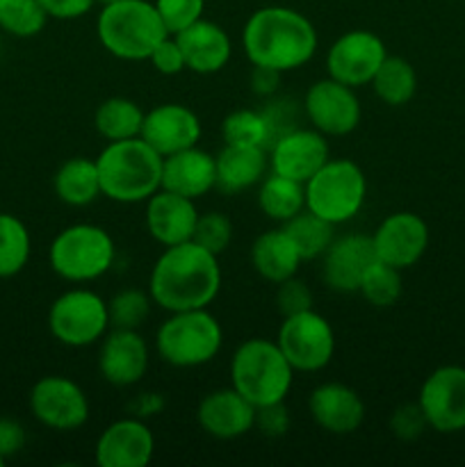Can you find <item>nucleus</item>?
Instances as JSON below:
<instances>
[{"mask_svg": "<svg viewBox=\"0 0 465 467\" xmlns=\"http://www.w3.org/2000/svg\"><path fill=\"white\" fill-rule=\"evenodd\" d=\"M222 290L219 255L210 254L194 240L164 246L149 278L153 304L169 313L208 308Z\"/></svg>", "mask_w": 465, "mask_h": 467, "instance_id": "1", "label": "nucleus"}, {"mask_svg": "<svg viewBox=\"0 0 465 467\" xmlns=\"http://www.w3.org/2000/svg\"><path fill=\"white\" fill-rule=\"evenodd\" d=\"M242 48L253 67L296 71L313 59L317 30L301 12L281 5L255 9L242 30Z\"/></svg>", "mask_w": 465, "mask_h": 467, "instance_id": "2", "label": "nucleus"}, {"mask_svg": "<svg viewBox=\"0 0 465 467\" xmlns=\"http://www.w3.org/2000/svg\"><path fill=\"white\" fill-rule=\"evenodd\" d=\"M100 192L117 203H141L162 187V155L141 137L108 141L96 158Z\"/></svg>", "mask_w": 465, "mask_h": 467, "instance_id": "3", "label": "nucleus"}, {"mask_svg": "<svg viewBox=\"0 0 465 467\" xmlns=\"http://www.w3.org/2000/svg\"><path fill=\"white\" fill-rule=\"evenodd\" d=\"M96 35L109 55L126 62L149 59L169 35L158 9L149 0H121L105 5L96 18Z\"/></svg>", "mask_w": 465, "mask_h": 467, "instance_id": "4", "label": "nucleus"}, {"mask_svg": "<svg viewBox=\"0 0 465 467\" xmlns=\"http://www.w3.org/2000/svg\"><path fill=\"white\" fill-rule=\"evenodd\" d=\"M231 381L246 401L260 409L287 400L294 383V369L278 349L276 340L251 337L232 354Z\"/></svg>", "mask_w": 465, "mask_h": 467, "instance_id": "5", "label": "nucleus"}, {"mask_svg": "<svg viewBox=\"0 0 465 467\" xmlns=\"http://www.w3.org/2000/svg\"><path fill=\"white\" fill-rule=\"evenodd\" d=\"M222 324L208 308L171 313L155 336L160 358L178 369L208 365L222 351Z\"/></svg>", "mask_w": 465, "mask_h": 467, "instance_id": "6", "label": "nucleus"}, {"mask_svg": "<svg viewBox=\"0 0 465 467\" xmlns=\"http://www.w3.org/2000/svg\"><path fill=\"white\" fill-rule=\"evenodd\" d=\"M114 255V240L103 226L73 223L55 235L48 249V263L64 281L89 283L109 272Z\"/></svg>", "mask_w": 465, "mask_h": 467, "instance_id": "7", "label": "nucleus"}, {"mask_svg": "<svg viewBox=\"0 0 465 467\" xmlns=\"http://www.w3.org/2000/svg\"><path fill=\"white\" fill-rule=\"evenodd\" d=\"M305 210L340 226L358 217L367 199V181L354 160H331L305 182Z\"/></svg>", "mask_w": 465, "mask_h": 467, "instance_id": "8", "label": "nucleus"}, {"mask_svg": "<svg viewBox=\"0 0 465 467\" xmlns=\"http://www.w3.org/2000/svg\"><path fill=\"white\" fill-rule=\"evenodd\" d=\"M48 328L59 345L71 349L94 345L109 331L108 304L85 287L64 292L50 306Z\"/></svg>", "mask_w": 465, "mask_h": 467, "instance_id": "9", "label": "nucleus"}, {"mask_svg": "<svg viewBox=\"0 0 465 467\" xmlns=\"http://www.w3.org/2000/svg\"><path fill=\"white\" fill-rule=\"evenodd\" d=\"M276 345L294 372H319L336 354V333L324 315L310 308L283 317Z\"/></svg>", "mask_w": 465, "mask_h": 467, "instance_id": "10", "label": "nucleus"}, {"mask_svg": "<svg viewBox=\"0 0 465 467\" xmlns=\"http://www.w3.org/2000/svg\"><path fill=\"white\" fill-rule=\"evenodd\" d=\"M30 410L36 422L53 431H76L89 420V400L76 381L50 374L32 386Z\"/></svg>", "mask_w": 465, "mask_h": 467, "instance_id": "11", "label": "nucleus"}, {"mask_svg": "<svg viewBox=\"0 0 465 467\" xmlns=\"http://www.w3.org/2000/svg\"><path fill=\"white\" fill-rule=\"evenodd\" d=\"M418 404L433 431H465V368L442 365L433 369L419 388Z\"/></svg>", "mask_w": 465, "mask_h": 467, "instance_id": "12", "label": "nucleus"}, {"mask_svg": "<svg viewBox=\"0 0 465 467\" xmlns=\"http://www.w3.org/2000/svg\"><path fill=\"white\" fill-rule=\"evenodd\" d=\"M304 108L315 130L326 137H345L354 132L363 114L354 87L331 76L310 85V89L305 91Z\"/></svg>", "mask_w": 465, "mask_h": 467, "instance_id": "13", "label": "nucleus"}, {"mask_svg": "<svg viewBox=\"0 0 465 467\" xmlns=\"http://www.w3.org/2000/svg\"><path fill=\"white\" fill-rule=\"evenodd\" d=\"M388 57L386 44L369 30H349L337 36L326 53L328 76L349 87L369 85Z\"/></svg>", "mask_w": 465, "mask_h": 467, "instance_id": "14", "label": "nucleus"}, {"mask_svg": "<svg viewBox=\"0 0 465 467\" xmlns=\"http://www.w3.org/2000/svg\"><path fill=\"white\" fill-rule=\"evenodd\" d=\"M328 162V141L315 128H292L269 146V167L278 176L308 182Z\"/></svg>", "mask_w": 465, "mask_h": 467, "instance_id": "15", "label": "nucleus"}, {"mask_svg": "<svg viewBox=\"0 0 465 467\" xmlns=\"http://www.w3.org/2000/svg\"><path fill=\"white\" fill-rule=\"evenodd\" d=\"M377 260L397 269H408L422 260L429 249V226L419 214L395 213L372 233Z\"/></svg>", "mask_w": 465, "mask_h": 467, "instance_id": "16", "label": "nucleus"}, {"mask_svg": "<svg viewBox=\"0 0 465 467\" xmlns=\"http://www.w3.org/2000/svg\"><path fill=\"white\" fill-rule=\"evenodd\" d=\"M149 369V345L140 331L112 328L103 336L98 351V372L109 386L130 388Z\"/></svg>", "mask_w": 465, "mask_h": 467, "instance_id": "17", "label": "nucleus"}, {"mask_svg": "<svg viewBox=\"0 0 465 467\" xmlns=\"http://www.w3.org/2000/svg\"><path fill=\"white\" fill-rule=\"evenodd\" d=\"M322 258L324 283L333 292L351 295V292H358L365 272L377 263V251H374L372 235L349 233V235L336 237Z\"/></svg>", "mask_w": 465, "mask_h": 467, "instance_id": "18", "label": "nucleus"}, {"mask_svg": "<svg viewBox=\"0 0 465 467\" xmlns=\"http://www.w3.org/2000/svg\"><path fill=\"white\" fill-rule=\"evenodd\" d=\"M153 451V431L140 418H123L100 433L94 459L100 467H146Z\"/></svg>", "mask_w": 465, "mask_h": 467, "instance_id": "19", "label": "nucleus"}, {"mask_svg": "<svg viewBox=\"0 0 465 467\" xmlns=\"http://www.w3.org/2000/svg\"><path fill=\"white\" fill-rule=\"evenodd\" d=\"M201 132L203 128L194 109L181 103H164L146 112L140 137L164 158L199 144Z\"/></svg>", "mask_w": 465, "mask_h": 467, "instance_id": "20", "label": "nucleus"}, {"mask_svg": "<svg viewBox=\"0 0 465 467\" xmlns=\"http://www.w3.org/2000/svg\"><path fill=\"white\" fill-rule=\"evenodd\" d=\"M308 410L315 424L333 436L358 431L365 420V404L354 388L345 383H322L310 392Z\"/></svg>", "mask_w": 465, "mask_h": 467, "instance_id": "21", "label": "nucleus"}, {"mask_svg": "<svg viewBox=\"0 0 465 467\" xmlns=\"http://www.w3.org/2000/svg\"><path fill=\"white\" fill-rule=\"evenodd\" d=\"M201 429L217 441H235L253 429L255 406L235 388H222L201 400L196 410Z\"/></svg>", "mask_w": 465, "mask_h": 467, "instance_id": "22", "label": "nucleus"}, {"mask_svg": "<svg viewBox=\"0 0 465 467\" xmlns=\"http://www.w3.org/2000/svg\"><path fill=\"white\" fill-rule=\"evenodd\" d=\"M196 219H199V210H196L194 199L173 194L162 187L146 201V228L150 237L162 246L190 242L194 235Z\"/></svg>", "mask_w": 465, "mask_h": 467, "instance_id": "23", "label": "nucleus"}, {"mask_svg": "<svg viewBox=\"0 0 465 467\" xmlns=\"http://www.w3.org/2000/svg\"><path fill=\"white\" fill-rule=\"evenodd\" d=\"M217 187L214 155L199 149V144L162 158V190L187 199H201Z\"/></svg>", "mask_w": 465, "mask_h": 467, "instance_id": "24", "label": "nucleus"}, {"mask_svg": "<svg viewBox=\"0 0 465 467\" xmlns=\"http://www.w3.org/2000/svg\"><path fill=\"white\" fill-rule=\"evenodd\" d=\"M181 44L185 64L190 71L199 76H210V73L222 71L228 64L232 53V44L228 32L212 21L199 18L196 23L187 26L178 35H173Z\"/></svg>", "mask_w": 465, "mask_h": 467, "instance_id": "25", "label": "nucleus"}, {"mask_svg": "<svg viewBox=\"0 0 465 467\" xmlns=\"http://www.w3.org/2000/svg\"><path fill=\"white\" fill-rule=\"evenodd\" d=\"M217 162V190L223 194H240L263 182L269 167V150L260 146L223 144Z\"/></svg>", "mask_w": 465, "mask_h": 467, "instance_id": "26", "label": "nucleus"}, {"mask_svg": "<svg viewBox=\"0 0 465 467\" xmlns=\"http://www.w3.org/2000/svg\"><path fill=\"white\" fill-rule=\"evenodd\" d=\"M301 263H304V258H301L292 237L285 233V228L263 233L251 246V265H253V269L264 281L276 283V285L296 276Z\"/></svg>", "mask_w": 465, "mask_h": 467, "instance_id": "27", "label": "nucleus"}, {"mask_svg": "<svg viewBox=\"0 0 465 467\" xmlns=\"http://www.w3.org/2000/svg\"><path fill=\"white\" fill-rule=\"evenodd\" d=\"M53 185L57 199L62 203L73 205V208L94 203L103 194L100 192V176L98 167H96V160L82 158V155L67 160L57 169Z\"/></svg>", "mask_w": 465, "mask_h": 467, "instance_id": "28", "label": "nucleus"}, {"mask_svg": "<svg viewBox=\"0 0 465 467\" xmlns=\"http://www.w3.org/2000/svg\"><path fill=\"white\" fill-rule=\"evenodd\" d=\"M258 205L264 217L274 222H290L299 213L305 210V187L304 182L292 181V178L269 173L263 178L258 190Z\"/></svg>", "mask_w": 465, "mask_h": 467, "instance_id": "29", "label": "nucleus"}, {"mask_svg": "<svg viewBox=\"0 0 465 467\" xmlns=\"http://www.w3.org/2000/svg\"><path fill=\"white\" fill-rule=\"evenodd\" d=\"M146 112L130 99L123 96H112V99L103 100L94 114V126L100 137L108 141H121L132 140V137L141 135V126H144Z\"/></svg>", "mask_w": 465, "mask_h": 467, "instance_id": "30", "label": "nucleus"}, {"mask_svg": "<svg viewBox=\"0 0 465 467\" xmlns=\"http://www.w3.org/2000/svg\"><path fill=\"white\" fill-rule=\"evenodd\" d=\"M369 85L383 103L390 108H401V105L410 103L418 91V73L408 59L388 55Z\"/></svg>", "mask_w": 465, "mask_h": 467, "instance_id": "31", "label": "nucleus"}, {"mask_svg": "<svg viewBox=\"0 0 465 467\" xmlns=\"http://www.w3.org/2000/svg\"><path fill=\"white\" fill-rule=\"evenodd\" d=\"M32 237L26 223L9 213H0V278H12L30 260Z\"/></svg>", "mask_w": 465, "mask_h": 467, "instance_id": "32", "label": "nucleus"}, {"mask_svg": "<svg viewBox=\"0 0 465 467\" xmlns=\"http://www.w3.org/2000/svg\"><path fill=\"white\" fill-rule=\"evenodd\" d=\"M283 228L296 244L304 263L305 260L322 258L328 246H331V242L336 240V233H333L336 226L324 222L322 217L313 214L310 210H304L296 217H292L290 222L283 223Z\"/></svg>", "mask_w": 465, "mask_h": 467, "instance_id": "33", "label": "nucleus"}, {"mask_svg": "<svg viewBox=\"0 0 465 467\" xmlns=\"http://www.w3.org/2000/svg\"><path fill=\"white\" fill-rule=\"evenodd\" d=\"M223 144L235 146H260L267 149L274 141L272 126L264 112L258 109H235L222 123Z\"/></svg>", "mask_w": 465, "mask_h": 467, "instance_id": "34", "label": "nucleus"}, {"mask_svg": "<svg viewBox=\"0 0 465 467\" xmlns=\"http://www.w3.org/2000/svg\"><path fill=\"white\" fill-rule=\"evenodd\" d=\"M48 14L39 0H0V30L18 39L36 36L46 27Z\"/></svg>", "mask_w": 465, "mask_h": 467, "instance_id": "35", "label": "nucleus"}, {"mask_svg": "<svg viewBox=\"0 0 465 467\" xmlns=\"http://www.w3.org/2000/svg\"><path fill=\"white\" fill-rule=\"evenodd\" d=\"M358 292L365 296L367 304L377 306V308H390V306H395L401 299V292H404L401 269L390 267V265L377 260L365 272Z\"/></svg>", "mask_w": 465, "mask_h": 467, "instance_id": "36", "label": "nucleus"}, {"mask_svg": "<svg viewBox=\"0 0 465 467\" xmlns=\"http://www.w3.org/2000/svg\"><path fill=\"white\" fill-rule=\"evenodd\" d=\"M150 304H153L150 295L135 290V287L117 292L108 301L109 328H130V331H137L149 319Z\"/></svg>", "mask_w": 465, "mask_h": 467, "instance_id": "37", "label": "nucleus"}, {"mask_svg": "<svg viewBox=\"0 0 465 467\" xmlns=\"http://www.w3.org/2000/svg\"><path fill=\"white\" fill-rule=\"evenodd\" d=\"M191 240L210 254L222 255L232 242V222L222 213L199 214Z\"/></svg>", "mask_w": 465, "mask_h": 467, "instance_id": "38", "label": "nucleus"}, {"mask_svg": "<svg viewBox=\"0 0 465 467\" xmlns=\"http://www.w3.org/2000/svg\"><path fill=\"white\" fill-rule=\"evenodd\" d=\"M153 5L169 35H178L187 26L203 18L205 9V0H155Z\"/></svg>", "mask_w": 465, "mask_h": 467, "instance_id": "39", "label": "nucleus"}, {"mask_svg": "<svg viewBox=\"0 0 465 467\" xmlns=\"http://www.w3.org/2000/svg\"><path fill=\"white\" fill-rule=\"evenodd\" d=\"M276 306H278V313H281L283 317L304 313V310L313 308V292L308 290V285H305L304 281L292 276L287 278V281L278 283Z\"/></svg>", "mask_w": 465, "mask_h": 467, "instance_id": "40", "label": "nucleus"}, {"mask_svg": "<svg viewBox=\"0 0 465 467\" xmlns=\"http://www.w3.org/2000/svg\"><path fill=\"white\" fill-rule=\"evenodd\" d=\"M429 429L427 418H424L419 404H401L390 415V431L395 433L399 441H418L424 431Z\"/></svg>", "mask_w": 465, "mask_h": 467, "instance_id": "41", "label": "nucleus"}, {"mask_svg": "<svg viewBox=\"0 0 465 467\" xmlns=\"http://www.w3.org/2000/svg\"><path fill=\"white\" fill-rule=\"evenodd\" d=\"M149 62L153 64L155 71L162 73V76H178V73H182L187 68L185 55H182L181 44H178V39L173 35H167L158 46H155Z\"/></svg>", "mask_w": 465, "mask_h": 467, "instance_id": "42", "label": "nucleus"}, {"mask_svg": "<svg viewBox=\"0 0 465 467\" xmlns=\"http://www.w3.org/2000/svg\"><path fill=\"white\" fill-rule=\"evenodd\" d=\"M253 429H258V431L267 438L285 436L287 429H290V410L285 409V401L255 409Z\"/></svg>", "mask_w": 465, "mask_h": 467, "instance_id": "43", "label": "nucleus"}, {"mask_svg": "<svg viewBox=\"0 0 465 467\" xmlns=\"http://www.w3.org/2000/svg\"><path fill=\"white\" fill-rule=\"evenodd\" d=\"M41 7L46 9L48 18L57 21H73L89 12L96 5V0H39Z\"/></svg>", "mask_w": 465, "mask_h": 467, "instance_id": "44", "label": "nucleus"}, {"mask_svg": "<svg viewBox=\"0 0 465 467\" xmlns=\"http://www.w3.org/2000/svg\"><path fill=\"white\" fill-rule=\"evenodd\" d=\"M23 445H26V431L21 424L16 420L0 418V456L7 461L9 456L18 454Z\"/></svg>", "mask_w": 465, "mask_h": 467, "instance_id": "45", "label": "nucleus"}, {"mask_svg": "<svg viewBox=\"0 0 465 467\" xmlns=\"http://www.w3.org/2000/svg\"><path fill=\"white\" fill-rule=\"evenodd\" d=\"M281 71H274V68H267V67H253V71H251V89H253V94L258 96H274L276 94L278 85H281Z\"/></svg>", "mask_w": 465, "mask_h": 467, "instance_id": "46", "label": "nucleus"}, {"mask_svg": "<svg viewBox=\"0 0 465 467\" xmlns=\"http://www.w3.org/2000/svg\"><path fill=\"white\" fill-rule=\"evenodd\" d=\"M96 3H98V5H103V7H105V5H112V3H121V0H96Z\"/></svg>", "mask_w": 465, "mask_h": 467, "instance_id": "47", "label": "nucleus"}, {"mask_svg": "<svg viewBox=\"0 0 465 467\" xmlns=\"http://www.w3.org/2000/svg\"><path fill=\"white\" fill-rule=\"evenodd\" d=\"M5 465V459H3V456H0V467H3Z\"/></svg>", "mask_w": 465, "mask_h": 467, "instance_id": "48", "label": "nucleus"}]
</instances>
